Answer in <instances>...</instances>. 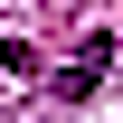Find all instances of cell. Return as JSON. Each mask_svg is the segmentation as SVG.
Here are the masks:
<instances>
[{
    "label": "cell",
    "mask_w": 123,
    "mask_h": 123,
    "mask_svg": "<svg viewBox=\"0 0 123 123\" xmlns=\"http://www.w3.org/2000/svg\"><path fill=\"white\" fill-rule=\"evenodd\" d=\"M104 66H114V38H85V47H76V66L57 76V104H85V95L104 85Z\"/></svg>",
    "instance_id": "cell-1"
},
{
    "label": "cell",
    "mask_w": 123,
    "mask_h": 123,
    "mask_svg": "<svg viewBox=\"0 0 123 123\" xmlns=\"http://www.w3.org/2000/svg\"><path fill=\"white\" fill-rule=\"evenodd\" d=\"M0 66H29V47H19V38H0Z\"/></svg>",
    "instance_id": "cell-2"
}]
</instances>
